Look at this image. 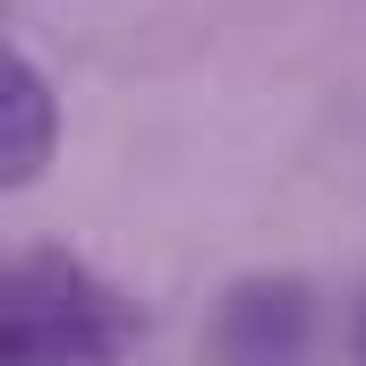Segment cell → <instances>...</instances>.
Listing matches in <instances>:
<instances>
[{
  "mask_svg": "<svg viewBox=\"0 0 366 366\" xmlns=\"http://www.w3.org/2000/svg\"><path fill=\"white\" fill-rule=\"evenodd\" d=\"M128 307L51 247L9 256L0 273V366H119Z\"/></svg>",
  "mask_w": 366,
  "mask_h": 366,
  "instance_id": "6da1fadb",
  "label": "cell"
},
{
  "mask_svg": "<svg viewBox=\"0 0 366 366\" xmlns=\"http://www.w3.org/2000/svg\"><path fill=\"white\" fill-rule=\"evenodd\" d=\"M315 341V298L290 273H256L213 307V358L222 366H298Z\"/></svg>",
  "mask_w": 366,
  "mask_h": 366,
  "instance_id": "7a4b0ae2",
  "label": "cell"
},
{
  "mask_svg": "<svg viewBox=\"0 0 366 366\" xmlns=\"http://www.w3.org/2000/svg\"><path fill=\"white\" fill-rule=\"evenodd\" d=\"M51 145H60V94H51V77L26 51H9L0 60V187L9 196L34 187L43 162H51Z\"/></svg>",
  "mask_w": 366,
  "mask_h": 366,
  "instance_id": "3957f363",
  "label": "cell"
},
{
  "mask_svg": "<svg viewBox=\"0 0 366 366\" xmlns=\"http://www.w3.org/2000/svg\"><path fill=\"white\" fill-rule=\"evenodd\" d=\"M350 350H358V366H366V298H358V324H350Z\"/></svg>",
  "mask_w": 366,
  "mask_h": 366,
  "instance_id": "277c9868",
  "label": "cell"
}]
</instances>
